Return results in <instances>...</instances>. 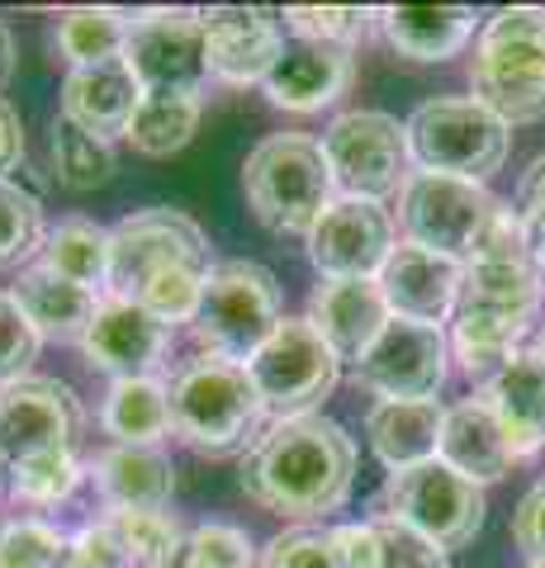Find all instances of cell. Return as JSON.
<instances>
[{
	"mask_svg": "<svg viewBox=\"0 0 545 568\" xmlns=\"http://www.w3.org/2000/svg\"><path fill=\"white\" fill-rule=\"evenodd\" d=\"M403 129H408V152L422 171L484 185L507 162V123L488 114L474 95H436L417 104Z\"/></svg>",
	"mask_w": 545,
	"mask_h": 568,
	"instance_id": "obj_8",
	"label": "cell"
},
{
	"mask_svg": "<svg viewBox=\"0 0 545 568\" xmlns=\"http://www.w3.org/2000/svg\"><path fill=\"white\" fill-rule=\"evenodd\" d=\"M261 568H342V555H337V536L332 530H285L266 545V559Z\"/></svg>",
	"mask_w": 545,
	"mask_h": 568,
	"instance_id": "obj_42",
	"label": "cell"
},
{
	"mask_svg": "<svg viewBox=\"0 0 545 568\" xmlns=\"http://www.w3.org/2000/svg\"><path fill=\"white\" fill-rule=\"evenodd\" d=\"M532 568H545V559H532Z\"/></svg>",
	"mask_w": 545,
	"mask_h": 568,
	"instance_id": "obj_52",
	"label": "cell"
},
{
	"mask_svg": "<svg viewBox=\"0 0 545 568\" xmlns=\"http://www.w3.org/2000/svg\"><path fill=\"white\" fill-rule=\"evenodd\" d=\"M104 521L114 526V536L133 549L143 568H157L162 559H171L175 545L185 540L171 511H110Z\"/></svg>",
	"mask_w": 545,
	"mask_h": 568,
	"instance_id": "obj_39",
	"label": "cell"
},
{
	"mask_svg": "<svg viewBox=\"0 0 545 568\" xmlns=\"http://www.w3.org/2000/svg\"><path fill=\"white\" fill-rule=\"evenodd\" d=\"M143 104V85L129 71L124 58L95 62V67H72L62 81V119H72L77 129L91 138H129V123Z\"/></svg>",
	"mask_w": 545,
	"mask_h": 568,
	"instance_id": "obj_20",
	"label": "cell"
},
{
	"mask_svg": "<svg viewBox=\"0 0 545 568\" xmlns=\"http://www.w3.org/2000/svg\"><path fill=\"white\" fill-rule=\"evenodd\" d=\"M129 24L133 20L124 10H95V6L67 10L62 24H58V48L72 67H95V62L124 58Z\"/></svg>",
	"mask_w": 545,
	"mask_h": 568,
	"instance_id": "obj_33",
	"label": "cell"
},
{
	"mask_svg": "<svg viewBox=\"0 0 545 568\" xmlns=\"http://www.w3.org/2000/svg\"><path fill=\"white\" fill-rule=\"evenodd\" d=\"M171 432L200 455H238L252 450L266 422L248 365L223 361V355H200L171 384Z\"/></svg>",
	"mask_w": 545,
	"mask_h": 568,
	"instance_id": "obj_4",
	"label": "cell"
},
{
	"mask_svg": "<svg viewBox=\"0 0 545 568\" xmlns=\"http://www.w3.org/2000/svg\"><path fill=\"white\" fill-rule=\"evenodd\" d=\"M280 323H285V304H280V284L266 265L219 261L209 271L204 298L195 317H190V332H195L204 355H223V361L248 365Z\"/></svg>",
	"mask_w": 545,
	"mask_h": 568,
	"instance_id": "obj_7",
	"label": "cell"
},
{
	"mask_svg": "<svg viewBox=\"0 0 545 568\" xmlns=\"http://www.w3.org/2000/svg\"><path fill=\"white\" fill-rule=\"evenodd\" d=\"M81 403L62 379L24 375L0 388V459L10 469L52 455H77Z\"/></svg>",
	"mask_w": 545,
	"mask_h": 568,
	"instance_id": "obj_13",
	"label": "cell"
},
{
	"mask_svg": "<svg viewBox=\"0 0 545 568\" xmlns=\"http://www.w3.org/2000/svg\"><path fill=\"white\" fill-rule=\"evenodd\" d=\"M384 39L408 62H446L474 39L470 6H394L380 14Z\"/></svg>",
	"mask_w": 545,
	"mask_h": 568,
	"instance_id": "obj_28",
	"label": "cell"
},
{
	"mask_svg": "<svg viewBox=\"0 0 545 568\" xmlns=\"http://www.w3.org/2000/svg\"><path fill=\"white\" fill-rule=\"evenodd\" d=\"M536 355H541V361H545V327H541V336H536Z\"/></svg>",
	"mask_w": 545,
	"mask_h": 568,
	"instance_id": "obj_51",
	"label": "cell"
},
{
	"mask_svg": "<svg viewBox=\"0 0 545 568\" xmlns=\"http://www.w3.org/2000/svg\"><path fill=\"white\" fill-rule=\"evenodd\" d=\"M14 304L24 308V317L33 323L39 336H52V342H81L91 317L100 308V294L81 290V284L52 275L48 265H29L14 280Z\"/></svg>",
	"mask_w": 545,
	"mask_h": 568,
	"instance_id": "obj_27",
	"label": "cell"
},
{
	"mask_svg": "<svg viewBox=\"0 0 545 568\" xmlns=\"http://www.w3.org/2000/svg\"><path fill=\"white\" fill-rule=\"evenodd\" d=\"M0 488H10V465L6 459H0Z\"/></svg>",
	"mask_w": 545,
	"mask_h": 568,
	"instance_id": "obj_50",
	"label": "cell"
},
{
	"mask_svg": "<svg viewBox=\"0 0 545 568\" xmlns=\"http://www.w3.org/2000/svg\"><path fill=\"white\" fill-rule=\"evenodd\" d=\"M91 478L110 511H166L175 497V469L157 446H110Z\"/></svg>",
	"mask_w": 545,
	"mask_h": 568,
	"instance_id": "obj_25",
	"label": "cell"
},
{
	"mask_svg": "<svg viewBox=\"0 0 545 568\" xmlns=\"http://www.w3.org/2000/svg\"><path fill=\"white\" fill-rule=\"evenodd\" d=\"M541 308L536 261L522 265H465L461 298L451 313V351L465 375L494 379L513 361Z\"/></svg>",
	"mask_w": 545,
	"mask_h": 568,
	"instance_id": "obj_3",
	"label": "cell"
},
{
	"mask_svg": "<svg viewBox=\"0 0 545 568\" xmlns=\"http://www.w3.org/2000/svg\"><path fill=\"white\" fill-rule=\"evenodd\" d=\"M48 227H43V204L39 194L0 181V271H14L24 265L33 252H43Z\"/></svg>",
	"mask_w": 545,
	"mask_h": 568,
	"instance_id": "obj_35",
	"label": "cell"
},
{
	"mask_svg": "<svg viewBox=\"0 0 545 568\" xmlns=\"http://www.w3.org/2000/svg\"><path fill=\"white\" fill-rule=\"evenodd\" d=\"M442 426H446V407L436 398H380L371 407V417H365V436H371V450L380 455V465L398 474L436 459Z\"/></svg>",
	"mask_w": 545,
	"mask_h": 568,
	"instance_id": "obj_24",
	"label": "cell"
},
{
	"mask_svg": "<svg viewBox=\"0 0 545 568\" xmlns=\"http://www.w3.org/2000/svg\"><path fill=\"white\" fill-rule=\"evenodd\" d=\"M436 459L451 465L455 474H465L470 484H498V478L513 469V446H507L503 422L494 417V407L484 398H465L446 407V426H442V446Z\"/></svg>",
	"mask_w": 545,
	"mask_h": 568,
	"instance_id": "obj_23",
	"label": "cell"
},
{
	"mask_svg": "<svg viewBox=\"0 0 545 568\" xmlns=\"http://www.w3.org/2000/svg\"><path fill=\"white\" fill-rule=\"evenodd\" d=\"M513 540L532 559H545V478L522 497V507L513 511Z\"/></svg>",
	"mask_w": 545,
	"mask_h": 568,
	"instance_id": "obj_44",
	"label": "cell"
},
{
	"mask_svg": "<svg viewBox=\"0 0 545 568\" xmlns=\"http://www.w3.org/2000/svg\"><path fill=\"white\" fill-rule=\"evenodd\" d=\"M532 261H536V275H541V284H545V242L536 246V256H532Z\"/></svg>",
	"mask_w": 545,
	"mask_h": 568,
	"instance_id": "obj_49",
	"label": "cell"
},
{
	"mask_svg": "<svg viewBox=\"0 0 545 568\" xmlns=\"http://www.w3.org/2000/svg\"><path fill=\"white\" fill-rule=\"evenodd\" d=\"M81 351L95 369L114 379H152V369L166 361L171 327L133 298H100L91 327L81 336Z\"/></svg>",
	"mask_w": 545,
	"mask_h": 568,
	"instance_id": "obj_17",
	"label": "cell"
},
{
	"mask_svg": "<svg viewBox=\"0 0 545 568\" xmlns=\"http://www.w3.org/2000/svg\"><path fill=\"white\" fill-rule=\"evenodd\" d=\"M351 71H356L351 48L313 43V39H290L285 52L275 58L271 77L261 85H266V95L280 104V110L313 114V110H327V104L346 91Z\"/></svg>",
	"mask_w": 545,
	"mask_h": 568,
	"instance_id": "obj_21",
	"label": "cell"
},
{
	"mask_svg": "<svg viewBox=\"0 0 545 568\" xmlns=\"http://www.w3.org/2000/svg\"><path fill=\"white\" fill-rule=\"evenodd\" d=\"M39 342L43 336L33 332L24 308L14 304V294H0V388L29 375L33 355H39Z\"/></svg>",
	"mask_w": 545,
	"mask_h": 568,
	"instance_id": "obj_41",
	"label": "cell"
},
{
	"mask_svg": "<svg viewBox=\"0 0 545 568\" xmlns=\"http://www.w3.org/2000/svg\"><path fill=\"white\" fill-rule=\"evenodd\" d=\"M461 280L465 265L451 256H436L427 246L403 242L390 252L380 271V294L390 304L394 317H413V323H432L442 327L455 313V298H461Z\"/></svg>",
	"mask_w": 545,
	"mask_h": 568,
	"instance_id": "obj_19",
	"label": "cell"
},
{
	"mask_svg": "<svg viewBox=\"0 0 545 568\" xmlns=\"http://www.w3.org/2000/svg\"><path fill=\"white\" fill-rule=\"evenodd\" d=\"M209 271V237L181 209H138L110 227V294L143 304L166 327L195 317Z\"/></svg>",
	"mask_w": 545,
	"mask_h": 568,
	"instance_id": "obj_2",
	"label": "cell"
},
{
	"mask_svg": "<svg viewBox=\"0 0 545 568\" xmlns=\"http://www.w3.org/2000/svg\"><path fill=\"white\" fill-rule=\"evenodd\" d=\"M24 156V123L14 114L10 100H0V181H10V171Z\"/></svg>",
	"mask_w": 545,
	"mask_h": 568,
	"instance_id": "obj_46",
	"label": "cell"
},
{
	"mask_svg": "<svg viewBox=\"0 0 545 568\" xmlns=\"http://www.w3.org/2000/svg\"><path fill=\"white\" fill-rule=\"evenodd\" d=\"M100 422L114 446H157L171 432V388L162 379H114Z\"/></svg>",
	"mask_w": 545,
	"mask_h": 568,
	"instance_id": "obj_30",
	"label": "cell"
},
{
	"mask_svg": "<svg viewBox=\"0 0 545 568\" xmlns=\"http://www.w3.org/2000/svg\"><path fill=\"white\" fill-rule=\"evenodd\" d=\"M52 166L67 190H100L114 181V148L58 114L52 119Z\"/></svg>",
	"mask_w": 545,
	"mask_h": 568,
	"instance_id": "obj_34",
	"label": "cell"
},
{
	"mask_svg": "<svg viewBox=\"0 0 545 568\" xmlns=\"http://www.w3.org/2000/svg\"><path fill=\"white\" fill-rule=\"evenodd\" d=\"M77 484H81L77 455H52V459H33V465L10 469L14 503H29V507H58L77 493Z\"/></svg>",
	"mask_w": 545,
	"mask_h": 568,
	"instance_id": "obj_38",
	"label": "cell"
},
{
	"mask_svg": "<svg viewBox=\"0 0 545 568\" xmlns=\"http://www.w3.org/2000/svg\"><path fill=\"white\" fill-rule=\"evenodd\" d=\"M488 209H494V194L480 181L436 175V171H413L398 194L403 237L451 261H470V246L480 237Z\"/></svg>",
	"mask_w": 545,
	"mask_h": 568,
	"instance_id": "obj_12",
	"label": "cell"
},
{
	"mask_svg": "<svg viewBox=\"0 0 545 568\" xmlns=\"http://www.w3.org/2000/svg\"><path fill=\"white\" fill-rule=\"evenodd\" d=\"M532 256H536V242H532V227H526L517 204L494 200L480 237L470 246V265H522Z\"/></svg>",
	"mask_w": 545,
	"mask_h": 568,
	"instance_id": "obj_36",
	"label": "cell"
},
{
	"mask_svg": "<svg viewBox=\"0 0 545 568\" xmlns=\"http://www.w3.org/2000/svg\"><path fill=\"white\" fill-rule=\"evenodd\" d=\"M124 62L143 95H200L209 81L200 10H152L129 24Z\"/></svg>",
	"mask_w": 545,
	"mask_h": 568,
	"instance_id": "obj_14",
	"label": "cell"
},
{
	"mask_svg": "<svg viewBox=\"0 0 545 568\" xmlns=\"http://www.w3.org/2000/svg\"><path fill=\"white\" fill-rule=\"evenodd\" d=\"M337 555L342 568H446V549L417 536L413 526L394 517H371L337 526Z\"/></svg>",
	"mask_w": 545,
	"mask_h": 568,
	"instance_id": "obj_29",
	"label": "cell"
},
{
	"mask_svg": "<svg viewBox=\"0 0 545 568\" xmlns=\"http://www.w3.org/2000/svg\"><path fill=\"white\" fill-rule=\"evenodd\" d=\"M356 484V440L332 417H285L242 455V493L275 517L313 521L337 511Z\"/></svg>",
	"mask_w": 545,
	"mask_h": 568,
	"instance_id": "obj_1",
	"label": "cell"
},
{
	"mask_svg": "<svg viewBox=\"0 0 545 568\" xmlns=\"http://www.w3.org/2000/svg\"><path fill=\"white\" fill-rule=\"evenodd\" d=\"M380 507H384L380 517L413 526L417 536H427L442 549H465L484 526V488L442 465V459L390 474Z\"/></svg>",
	"mask_w": 545,
	"mask_h": 568,
	"instance_id": "obj_11",
	"label": "cell"
},
{
	"mask_svg": "<svg viewBox=\"0 0 545 568\" xmlns=\"http://www.w3.org/2000/svg\"><path fill=\"white\" fill-rule=\"evenodd\" d=\"M10 71H14V39H10V29L0 24V91H6Z\"/></svg>",
	"mask_w": 545,
	"mask_h": 568,
	"instance_id": "obj_48",
	"label": "cell"
},
{
	"mask_svg": "<svg viewBox=\"0 0 545 568\" xmlns=\"http://www.w3.org/2000/svg\"><path fill=\"white\" fill-rule=\"evenodd\" d=\"M200 24H204L209 77H219L228 85L266 81L275 58L285 52V29H280V14L271 10L214 6V10H200Z\"/></svg>",
	"mask_w": 545,
	"mask_h": 568,
	"instance_id": "obj_18",
	"label": "cell"
},
{
	"mask_svg": "<svg viewBox=\"0 0 545 568\" xmlns=\"http://www.w3.org/2000/svg\"><path fill=\"white\" fill-rule=\"evenodd\" d=\"M39 265H48L52 275L81 284V290H110V227H100L91 219H67L48 233Z\"/></svg>",
	"mask_w": 545,
	"mask_h": 568,
	"instance_id": "obj_31",
	"label": "cell"
},
{
	"mask_svg": "<svg viewBox=\"0 0 545 568\" xmlns=\"http://www.w3.org/2000/svg\"><path fill=\"white\" fill-rule=\"evenodd\" d=\"M517 213L532 227V242H545V152L536 156L532 166L522 171V185H517Z\"/></svg>",
	"mask_w": 545,
	"mask_h": 568,
	"instance_id": "obj_45",
	"label": "cell"
},
{
	"mask_svg": "<svg viewBox=\"0 0 545 568\" xmlns=\"http://www.w3.org/2000/svg\"><path fill=\"white\" fill-rule=\"evenodd\" d=\"M394 252V223L380 204L332 200L309 233V261L323 280H380Z\"/></svg>",
	"mask_w": 545,
	"mask_h": 568,
	"instance_id": "obj_16",
	"label": "cell"
},
{
	"mask_svg": "<svg viewBox=\"0 0 545 568\" xmlns=\"http://www.w3.org/2000/svg\"><path fill=\"white\" fill-rule=\"evenodd\" d=\"M323 156L342 200L384 204L390 194H403L413 175L408 129L394 114H380V110H351L342 119H332V129L323 133Z\"/></svg>",
	"mask_w": 545,
	"mask_h": 568,
	"instance_id": "obj_9",
	"label": "cell"
},
{
	"mask_svg": "<svg viewBox=\"0 0 545 568\" xmlns=\"http://www.w3.org/2000/svg\"><path fill=\"white\" fill-rule=\"evenodd\" d=\"M200 95H143L129 123V142L143 156H171L181 152L200 129Z\"/></svg>",
	"mask_w": 545,
	"mask_h": 568,
	"instance_id": "obj_32",
	"label": "cell"
},
{
	"mask_svg": "<svg viewBox=\"0 0 545 568\" xmlns=\"http://www.w3.org/2000/svg\"><path fill=\"white\" fill-rule=\"evenodd\" d=\"M332 171L323 142L304 133H275L256 142L242 166V194L261 227L275 237H309L332 204Z\"/></svg>",
	"mask_w": 545,
	"mask_h": 568,
	"instance_id": "obj_6",
	"label": "cell"
},
{
	"mask_svg": "<svg viewBox=\"0 0 545 568\" xmlns=\"http://www.w3.org/2000/svg\"><path fill=\"white\" fill-rule=\"evenodd\" d=\"M248 375L261 403H266V417L285 422V417H309L337 388L342 361L309 317H285L266 336V346L248 361Z\"/></svg>",
	"mask_w": 545,
	"mask_h": 568,
	"instance_id": "obj_10",
	"label": "cell"
},
{
	"mask_svg": "<svg viewBox=\"0 0 545 568\" xmlns=\"http://www.w3.org/2000/svg\"><path fill=\"white\" fill-rule=\"evenodd\" d=\"M484 403L503 422L513 455L545 450V361L536 351H517L494 379H488Z\"/></svg>",
	"mask_w": 545,
	"mask_h": 568,
	"instance_id": "obj_26",
	"label": "cell"
},
{
	"mask_svg": "<svg viewBox=\"0 0 545 568\" xmlns=\"http://www.w3.org/2000/svg\"><path fill=\"white\" fill-rule=\"evenodd\" d=\"M62 568H143L138 555L114 536L110 521H95L72 536V549H67V564Z\"/></svg>",
	"mask_w": 545,
	"mask_h": 568,
	"instance_id": "obj_43",
	"label": "cell"
},
{
	"mask_svg": "<svg viewBox=\"0 0 545 568\" xmlns=\"http://www.w3.org/2000/svg\"><path fill=\"white\" fill-rule=\"evenodd\" d=\"M446 332L413 317H390L375 346L361 355L356 384H365L380 398H436L446 384Z\"/></svg>",
	"mask_w": 545,
	"mask_h": 568,
	"instance_id": "obj_15",
	"label": "cell"
},
{
	"mask_svg": "<svg viewBox=\"0 0 545 568\" xmlns=\"http://www.w3.org/2000/svg\"><path fill=\"white\" fill-rule=\"evenodd\" d=\"M470 91L507 129L545 119V10L513 6L488 14L470 58Z\"/></svg>",
	"mask_w": 545,
	"mask_h": 568,
	"instance_id": "obj_5",
	"label": "cell"
},
{
	"mask_svg": "<svg viewBox=\"0 0 545 568\" xmlns=\"http://www.w3.org/2000/svg\"><path fill=\"white\" fill-rule=\"evenodd\" d=\"M157 568H209V564H204V555H200V549L190 545V536H185L181 545H175V555H171V559H162Z\"/></svg>",
	"mask_w": 545,
	"mask_h": 568,
	"instance_id": "obj_47",
	"label": "cell"
},
{
	"mask_svg": "<svg viewBox=\"0 0 545 568\" xmlns=\"http://www.w3.org/2000/svg\"><path fill=\"white\" fill-rule=\"evenodd\" d=\"M294 39H313V43H337V48H351L356 39H365L371 29V10H351V6H294L280 14Z\"/></svg>",
	"mask_w": 545,
	"mask_h": 568,
	"instance_id": "obj_40",
	"label": "cell"
},
{
	"mask_svg": "<svg viewBox=\"0 0 545 568\" xmlns=\"http://www.w3.org/2000/svg\"><path fill=\"white\" fill-rule=\"evenodd\" d=\"M390 317L394 313L380 294V280H323L309 298V323L323 332L337 361L351 365H361V355L375 346Z\"/></svg>",
	"mask_w": 545,
	"mask_h": 568,
	"instance_id": "obj_22",
	"label": "cell"
},
{
	"mask_svg": "<svg viewBox=\"0 0 545 568\" xmlns=\"http://www.w3.org/2000/svg\"><path fill=\"white\" fill-rule=\"evenodd\" d=\"M72 540L48 521H10L0 530V568H62Z\"/></svg>",
	"mask_w": 545,
	"mask_h": 568,
	"instance_id": "obj_37",
	"label": "cell"
}]
</instances>
